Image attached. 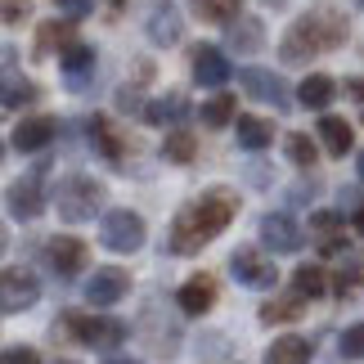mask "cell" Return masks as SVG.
Returning <instances> with one entry per match:
<instances>
[{
	"mask_svg": "<svg viewBox=\"0 0 364 364\" xmlns=\"http://www.w3.org/2000/svg\"><path fill=\"white\" fill-rule=\"evenodd\" d=\"M234 212H239V198H234L230 189H207L203 198H193L185 212L171 220L166 247H171L176 257H193V252H203L220 230L230 225Z\"/></svg>",
	"mask_w": 364,
	"mask_h": 364,
	"instance_id": "6da1fadb",
	"label": "cell"
},
{
	"mask_svg": "<svg viewBox=\"0 0 364 364\" xmlns=\"http://www.w3.org/2000/svg\"><path fill=\"white\" fill-rule=\"evenodd\" d=\"M342 41H346V23L338 14H306V18H297L284 32L279 54H284V63H306L324 50H338Z\"/></svg>",
	"mask_w": 364,
	"mask_h": 364,
	"instance_id": "7a4b0ae2",
	"label": "cell"
},
{
	"mask_svg": "<svg viewBox=\"0 0 364 364\" xmlns=\"http://www.w3.org/2000/svg\"><path fill=\"white\" fill-rule=\"evenodd\" d=\"M104 203V185L90 176H68L59 193H54V207H59V216L68 220V225H81V220H95V212H100Z\"/></svg>",
	"mask_w": 364,
	"mask_h": 364,
	"instance_id": "3957f363",
	"label": "cell"
},
{
	"mask_svg": "<svg viewBox=\"0 0 364 364\" xmlns=\"http://www.w3.org/2000/svg\"><path fill=\"white\" fill-rule=\"evenodd\" d=\"M41 297V284L32 270H23V265H5V274H0V311L5 315H23L32 311Z\"/></svg>",
	"mask_w": 364,
	"mask_h": 364,
	"instance_id": "277c9868",
	"label": "cell"
},
{
	"mask_svg": "<svg viewBox=\"0 0 364 364\" xmlns=\"http://www.w3.org/2000/svg\"><path fill=\"white\" fill-rule=\"evenodd\" d=\"M100 239H104L108 252H139L144 247V220H139L135 212H126V207H117V212L104 216Z\"/></svg>",
	"mask_w": 364,
	"mask_h": 364,
	"instance_id": "5b68a950",
	"label": "cell"
},
{
	"mask_svg": "<svg viewBox=\"0 0 364 364\" xmlns=\"http://www.w3.org/2000/svg\"><path fill=\"white\" fill-rule=\"evenodd\" d=\"M63 333H73V338H81L86 346H122L126 338V324H117V319L108 315H68L63 319Z\"/></svg>",
	"mask_w": 364,
	"mask_h": 364,
	"instance_id": "8992f818",
	"label": "cell"
},
{
	"mask_svg": "<svg viewBox=\"0 0 364 364\" xmlns=\"http://www.w3.org/2000/svg\"><path fill=\"white\" fill-rule=\"evenodd\" d=\"M261 243L270 252H301L306 234L288 212H270V216H261Z\"/></svg>",
	"mask_w": 364,
	"mask_h": 364,
	"instance_id": "52a82bcc",
	"label": "cell"
},
{
	"mask_svg": "<svg viewBox=\"0 0 364 364\" xmlns=\"http://www.w3.org/2000/svg\"><path fill=\"white\" fill-rule=\"evenodd\" d=\"M230 270H234V279H239L243 288H274V279H279V270L270 261L261 257V252H252V247H239L230 257Z\"/></svg>",
	"mask_w": 364,
	"mask_h": 364,
	"instance_id": "ba28073f",
	"label": "cell"
},
{
	"mask_svg": "<svg viewBox=\"0 0 364 364\" xmlns=\"http://www.w3.org/2000/svg\"><path fill=\"white\" fill-rule=\"evenodd\" d=\"M126 292H131V279H126L117 265H104V270H95L90 279H86V301L90 306H113V301H122Z\"/></svg>",
	"mask_w": 364,
	"mask_h": 364,
	"instance_id": "9c48e42d",
	"label": "cell"
},
{
	"mask_svg": "<svg viewBox=\"0 0 364 364\" xmlns=\"http://www.w3.org/2000/svg\"><path fill=\"white\" fill-rule=\"evenodd\" d=\"M9 212L18 220H36L41 212H46V189H41V171L23 176L9 185Z\"/></svg>",
	"mask_w": 364,
	"mask_h": 364,
	"instance_id": "30bf717a",
	"label": "cell"
},
{
	"mask_svg": "<svg viewBox=\"0 0 364 364\" xmlns=\"http://www.w3.org/2000/svg\"><path fill=\"white\" fill-rule=\"evenodd\" d=\"M243 81V90L252 95V100H261V104H274L279 113L288 108V90H284V81H279L274 73H265V68H243L239 73Z\"/></svg>",
	"mask_w": 364,
	"mask_h": 364,
	"instance_id": "8fae6325",
	"label": "cell"
},
{
	"mask_svg": "<svg viewBox=\"0 0 364 364\" xmlns=\"http://www.w3.org/2000/svg\"><path fill=\"white\" fill-rule=\"evenodd\" d=\"M54 131H59V122H54V117H23L18 126H14L9 144L18 149V153H41L54 139Z\"/></svg>",
	"mask_w": 364,
	"mask_h": 364,
	"instance_id": "7c38bea8",
	"label": "cell"
},
{
	"mask_svg": "<svg viewBox=\"0 0 364 364\" xmlns=\"http://www.w3.org/2000/svg\"><path fill=\"white\" fill-rule=\"evenodd\" d=\"M193 81H198V86H225L230 81V59L216 46H198L193 50Z\"/></svg>",
	"mask_w": 364,
	"mask_h": 364,
	"instance_id": "4fadbf2b",
	"label": "cell"
},
{
	"mask_svg": "<svg viewBox=\"0 0 364 364\" xmlns=\"http://www.w3.org/2000/svg\"><path fill=\"white\" fill-rule=\"evenodd\" d=\"M149 41L153 46H176L180 41V14L171 0H153L149 9Z\"/></svg>",
	"mask_w": 364,
	"mask_h": 364,
	"instance_id": "5bb4252c",
	"label": "cell"
},
{
	"mask_svg": "<svg viewBox=\"0 0 364 364\" xmlns=\"http://www.w3.org/2000/svg\"><path fill=\"white\" fill-rule=\"evenodd\" d=\"M86 261H90V252H86V243H81V239H68V234H63V239L50 243V265L63 279L68 274H81V270H86Z\"/></svg>",
	"mask_w": 364,
	"mask_h": 364,
	"instance_id": "9a60e30c",
	"label": "cell"
},
{
	"mask_svg": "<svg viewBox=\"0 0 364 364\" xmlns=\"http://www.w3.org/2000/svg\"><path fill=\"white\" fill-rule=\"evenodd\" d=\"M176 301H180L185 315H203V311H212V301H216V284L207 274H198V279H189V284L176 292Z\"/></svg>",
	"mask_w": 364,
	"mask_h": 364,
	"instance_id": "2e32d148",
	"label": "cell"
},
{
	"mask_svg": "<svg viewBox=\"0 0 364 364\" xmlns=\"http://www.w3.org/2000/svg\"><path fill=\"white\" fill-rule=\"evenodd\" d=\"M301 315H306V297L297 288L261 306V324H292V319H301Z\"/></svg>",
	"mask_w": 364,
	"mask_h": 364,
	"instance_id": "e0dca14e",
	"label": "cell"
},
{
	"mask_svg": "<svg viewBox=\"0 0 364 364\" xmlns=\"http://www.w3.org/2000/svg\"><path fill=\"white\" fill-rule=\"evenodd\" d=\"M59 63H63L68 81H73V86L81 90V86L90 81V73H95V50H90V46H81V41H77V46H68V50L59 54Z\"/></svg>",
	"mask_w": 364,
	"mask_h": 364,
	"instance_id": "ac0fdd59",
	"label": "cell"
},
{
	"mask_svg": "<svg viewBox=\"0 0 364 364\" xmlns=\"http://www.w3.org/2000/svg\"><path fill=\"white\" fill-rule=\"evenodd\" d=\"M311 234H315V243L324 252H342L346 247V225H342V216H333V212H315L311 216Z\"/></svg>",
	"mask_w": 364,
	"mask_h": 364,
	"instance_id": "d6986e66",
	"label": "cell"
},
{
	"mask_svg": "<svg viewBox=\"0 0 364 364\" xmlns=\"http://www.w3.org/2000/svg\"><path fill=\"white\" fill-rule=\"evenodd\" d=\"M225 27H230V46L239 50V54H252V50L265 46V27H261V18H247V14H239V18L225 23Z\"/></svg>",
	"mask_w": 364,
	"mask_h": 364,
	"instance_id": "ffe728a7",
	"label": "cell"
},
{
	"mask_svg": "<svg viewBox=\"0 0 364 364\" xmlns=\"http://www.w3.org/2000/svg\"><path fill=\"white\" fill-rule=\"evenodd\" d=\"M333 95H338V81H333L328 73H311V77L297 86V100H301L306 108H328Z\"/></svg>",
	"mask_w": 364,
	"mask_h": 364,
	"instance_id": "44dd1931",
	"label": "cell"
},
{
	"mask_svg": "<svg viewBox=\"0 0 364 364\" xmlns=\"http://www.w3.org/2000/svg\"><path fill=\"white\" fill-rule=\"evenodd\" d=\"M32 100H36V86L14 73V50H5V113H14L18 104H32Z\"/></svg>",
	"mask_w": 364,
	"mask_h": 364,
	"instance_id": "7402d4cb",
	"label": "cell"
},
{
	"mask_svg": "<svg viewBox=\"0 0 364 364\" xmlns=\"http://www.w3.org/2000/svg\"><path fill=\"white\" fill-rule=\"evenodd\" d=\"M319 139H324V149L333 153V158H346L355 144V135H351V126H346L342 117H319Z\"/></svg>",
	"mask_w": 364,
	"mask_h": 364,
	"instance_id": "603a6c76",
	"label": "cell"
},
{
	"mask_svg": "<svg viewBox=\"0 0 364 364\" xmlns=\"http://www.w3.org/2000/svg\"><path fill=\"white\" fill-rule=\"evenodd\" d=\"M68 46H77V27L73 23H59V18H54V23H41V32H36V50L41 54H54V50H68Z\"/></svg>",
	"mask_w": 364,
	"mask_h": 364,
	"instance_id": "cb8c5ba5",
	"label": "cell"
},
{
	"mask_svg": "<svg viewBox=\"0 0 364 364\" xmlns=\"http://www.w3.org/2000/svg\"><path fill=\"white\" fill-rule=\"evenodd\" d=\"M265 364H311V342H301V338H274V346L265 351Z\"/></svg>",
	"mask_w": 364,
	"mask_h": 364,
	"instance_id": "d4e9b609",
	"label": "cell"
},
{
	"mask_svg": "<svg viewBox=\"0 0 364 364\" xmlns=\"http://www.w3.org/2000/svg\"><path fill=\"white\" fill-rule=\"evenodd\" d=\"M185 113H189L185 95H166V100H153V104L144 108V122H153V126H176Z\"/></svg>",
	"mask_w": 364,
	"mask_h": 364,
	"instance_id": "484cf974",
	"label": "cell"
},
{
	"mask_svg": "<svg viewBox=\"0 0 364 364\" xmlns=\"http://www.w3.org/2000/svg\"><path fill=\"white\" fill-rule=\"evenodd\" d=\"M189 5L203 23H234L243 14V0H189Z\"/></svg>",
	"mask_w": 364,
	"mask_h": 364,
	"instance_id": "4316f807",
	"label": "cell"
},
{
	"mask_svg": "<svg viewBox=\"0 0 364 364\" xmlns=\"http://www.w3.org/2000/svg\"><path fill=\"white\" fill-rule=\"evenodd\" d=\"M234 117H239V100H234V95H212V100L203 104V126H212V131L230 126Z\"/></svg>",
	"mask_w": 364,
	"mask_h": 364,
	"instance_id": "83f0119b",
	"label": "cell"
},
{
	"mask_svg": "<svg viewBox=\"0 0 364 364\" xmlns=\"http://www.w3.org/2000/svg\"><path fill=\"white\" fill-rule=\"evenodd\" d=\"M270 139H274V126L265 122V117H239V144L243 149L257 153V149L270 144Z\"/></svg>",
	"mask_w": 364,
	"mask_h": 364,
	"instance_id": "f1b7e54d",
	"label": "cell"
},
{
	"mask_svg": "<svg viewBox=\"0 0 364 364\" xmlns=\"http://www.w3.org/2000/svg\"><path fill=\"white\" fill-rule=\"evenodd\" d=\"M90 139L100 144V153L108 162H122V139H117L113 126H108V117H90Z\"/></svg>",
	"mask_w": 364,
	"mask_h": 364,
	"instance_id": "f546056e",
	"label": "cell"
},
{
	"mask_svg": "<svg viewBox=\"0 0 364 364\" xmlns=\"http://www.w3.org/2000/svg\"><path fill=\"white\" fill-rule=\"evenodd\" d=\"M292 288H297L301 297H319V292L328 288V274L319 270V265H301V270L292 274Z\"/></svg>",
	"mask_w": 364,
	"mask_h": 364,
	"instance_id": "4dcf8cb0",
	"label": "cell"
},
{
	"mask_svg": "<svg viewBox=\"0 0 364 364\" xmlns=\"http://www.w3.org/2000/svg\"><path fill=\"white\" fill-rule=\"evenodd\" d=\"M193 149H198V144H193L189 131H171V135H166V144H162V158L166 162H193Z\"/></svg>",
	"mask_w": 364,
	"mask_h": 364,
	"instance_id": "1f68e13d",
	"label": "cell"
},
{
	"mask_svg": "<svg viewBox=\"0 0 364 364\" xmlns=\"http://www.w3.org/2000/svg\"><path fill=\"white\" fill-rule=\"evenodd\" d=\"M288 158L297 162V166H315V144H311V135H288Z\"/></svg>",
	"mask_w": 364,
	"mask_h": 364,
	"instance_id": "d6a6232c",
	"label": "cell"
},
{
	"mask_svg": "<svg viewBox=\"0 0 364 364\" xmlns=\"http://www.w3.org/2000/svg\"><path fill=\"white\" fill-rule=\"evenodd\" d=\"M342 360H364V324H351L342 333Z\"/></svg>",
	"mask_w": 364,
	"mask_h": 364,
	"instance_id": "836d02e7",
	"label": "cell"
},
{
	"mask_svg": "<svg viewBox=\"0 0 364 364\" xmlns=\"http://www.w3.org/2000/svg\"><path fill=\"white\" fill-rule=\"evenodd\" d=\"M0 18H5V23H23L27 18V0H0Z\"/></svg>",
	"mask_w": 364,
	"mask_h": 364,
	"instance_id": "e575fe53",
	"label": "cell"
},
{
	"mask_svg": "<svg viewBox=\"0 0 364 364\" xmlns=\"http://www.w3.org/2000/svg\"><path fill=\"white\" fill-rule=\"evenodd\" d=\"M5 364H41L32 346H5Z\"/></svg>",
	"mask_w": 364,
	"mask_h": 364,
	"instance_id": "d590c367",
	"label": "cell"
},
{
	"mask_svg": "<svg viewBox=\"0 0 364 364\" xmlns=\"http://www.w3.org/2000/svg\"><path fill=\"white\" fill-rule=\"evenodd\" d=\"M54 5H59L68 18H86V14L95 9V0H54Z\"/></svg>",
	"mask_w": 364,
	"mask_h": 364,
	"instance_id": "8d00e7d4",
	"label": "cell"
},
{
	"mask_svg": "<svg viewBox=\"0 0 364 364\" xmlns=\"http://www.w3.org/2000/svg\"><path fill=\"white\" fill-rule=\"evenodd\" d=\"M351 225H355V234H360V239H364V203L355 207V220H351Z\"/></svg>",
	"mask_w": 364,
	"mask_h": 364,
	"instance_id": "74e56055",
	"label": "cell"
},
{
	"mask_svg": "<svg viewBox=\"0 0 364 364\" xmlns=\"http://www.w3.org/2000/svg\"><path fill=\"white\" fill-rule=\"evenodd\" d=\"M346 90H351V95H355V100L364 104V77H360V81H351V86H346Z\"/></svg>",
	"mask_w": 364,
	"mask_h": 364,
	"instance_id": "f35d334b",
	"label": "cell"
},
{
	"mask_svg": "<svg viewBox=\"0 0 364 364\" xmlns=\"http://www.w3.org/2000/svg\"><path fill=\"white\" fill-rule=\"evenodd\" d=\"M108 364H135V360H108Z\"/></svg>",
	"mask_w": 364,
	"mask_h": 364,
	"instance_id": "ab89813d",
	"label": "cell"
},
{
	"mask_svg": "<svg viewBox=\"0 0 364 364\" xmlns=\"http://www.w3.org/2000/svg\"><path fill=\"white\" fill-rule=\"evenodd\" d=\"M360 180H364V153H360Z\"/></svg>",
	"mask_w": 364,
	"mask_h": 364,
	"instance_id": "60d3db41",
	"label": "cell"
},
{
	"mask_svg": "<svg viewBox=\"0 0 364 364\" xmlns=\"http://www.w3.org/2000/svg\"><path fill=\"white\" fill-rule=\"evenodd\" d=\"M54 364H77V360H54Z\"/></svg>",
	"mask_w": 364,
	"mask_h": 364,
	"instance_id": "b9f144b4",
	"label": "cell"
},
{
	"mask_svg": "<svg viewBox=\"0 0 364 364\" xmlns=\"http://www.w3.org/2000/svg\"><path fill=\"white\" fill-rule=\"evenodd\" d=\"M355 5H360V9H364V0H355Z\"/></svg>",
	"mask_w": 364,
	"mask_h": 364,
	"instance_id": "7bdbcfd3",
	"label": "cell"
}]
</instances>
